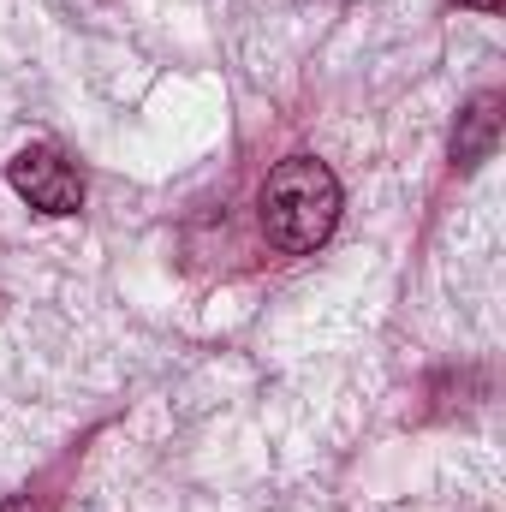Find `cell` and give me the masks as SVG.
Masks as SVG:
<instances>
[{
    "instance_id": "cell-1",
    "label": "cell",
    "mask_w": 506,
    "mask_h": 512,
    "mask_svg": "<svg viewBox=\"0 0 506 512\" xmlns=\"http://www.w3.org/2000/svg\"><path fill=\"white\" fill-rule=\"evenodd\" d=\"M256 221H262V239L274 251H316L340 221V179L316 155H286L268 167V179L256 191Z\"/></svg>"
},
{
    "instance_id": "cell-2",
    "label": "cell",
    "mask_w": 506,
    "mask_h": 512,
    "mask_svg": "<svg viewBox=\"0 0 506 512\" xmlns=\"http://www.w3.org/2000/svg\"><path fill=\"white\" fill-rule=\"evenodd\" d=\"M6 179H12V191H18L30 209H42V215H78V209H84V179H78V167H72L54 143L18 149L12 167H6Z\"/></svg>"
},
{
    "instance_id": "cell-3",
    "label": "cell",
    "mask_w": 506,
    "mask_h": 512,
    "mask_svg": "<svg viewBox=\"0 0 506 512\" xmlns=\"http://www.w3.org/2000/svg\"><path fill=\"white\" fill-rule=\"evenodd\" d=\"M495 137H501V96L483 90L465 114H459V131H453V161L459 167H483L495 155Z\"/></svg>"
},
{
    "instance_id": "cell-4",
    "label": "cell",
    "mask_w": 506,
    "mask_h": 512,
    "mask_svg": "<svg viewBox=\"0 0 506 512\" xmlns=\"http://www.w3.org/2000/svg\"><path fill=\"white\" fill-rule=\"evenodd\" d=\"M459 6H465V12H483V18H495L506 0H459Z\"/></svg>"
},
{
    "instance_id": "cell-5",
    "label": "cell",
    "mask_w": 506,
    "mask_h": 512,
    "mask_svg": "<svg viewBox=\"0 0 506 512\" xmlns=\"http://www.w3.org/2000/svg\"><path fill=\"white\" fill-rule=\"evenodd\" d=\"M0 512H42L30 495H12V501H0Z\"/></svg>"
}]
</instances>
